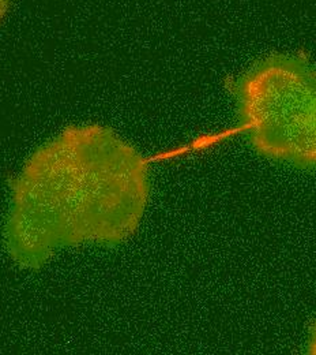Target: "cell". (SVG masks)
Masks as SVG:
<instances>
[{"mask_svg":"<svg viewBox=\"0 0 316 355\" xmlns=\"http://www.w3.org/2000/svg\"><path fill=\"white\" fill-rule=\"evenodd\" d=\"M149 194V164L133 145L98 125L68 128L12 182L7 250L40 268L66 248L120 243L139 227Z\"/></svg>","mask_w":316,"mask_h":355,"instance_id":"1","label":"cell"},{"mask_svg":"<svg viewBox=\"0 0 316 355\" xmlns=\"http://www.w3.org/2000/svg\"><path fill=\"white\" fill-rule=\"evenodd\" d=\"M239 119L254 149L275 160L316 168V71L275 55L236 84Z\"/></svg>","mask_w":316,"mask_h":355,"instance_id":"2","label":"cell"},{"mask_svg":"<svg viewBox=\"0 0 316 355\" xmlns=\"http://www.w3.org/2000/svg\"><path fill=\"white\" fill-rule=\"evenodd\" d=\"M10 4H11V0H0V21L7 14V11L10 8Z\"/></svg>","mask_w":316,"mask_h":355,"instance_id":"3","label":"cell"},{"mask_svg":"<svg viewBox=\"0 0 316 355\" xmlns=\"http://www.w3.org/2000/svg\"><path fill=\"white\" fill-rule=\"evenodd\" d=\"M308 353L311 354H316V327L311 334V338H310V345H308Z\"/></svg>","mask_w":316,"mask_h":355,"instance_id":"4","label":"cell"}]
</instances>
